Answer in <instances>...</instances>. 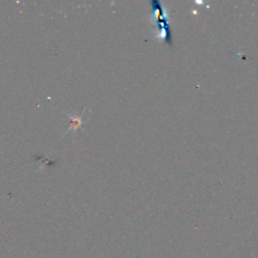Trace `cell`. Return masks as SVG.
Returning a JSON list of instances; mask_svg holds the SVG:
<instances>
[{"instance_id":"6da1fadb","label":"cell","mask_w":258,"mask_h":258,"mask_svg":"<svg viewBox=\"0 0 258 258\" xmlns=\"http://www.w3.org/2000/svg\"><path fill=\"white\" fill-rule=\"evenodd\" d=\"M150 4L152 5V9L154 13L155 26H156V32L158 33V38L168 44H171V34H170L169 27L165 21V14H164L163 8L161 7L158 1H151Z\"/></svg>"},{"instance_id":"7a4b0ae2","label":"cell","mask_w":258,"mask_h":258,"mask_svg":"<svg viewBox=\"0 0 258 258\" xmlns=\"http://www.w3.org/2000/svg\"><path fill=\"white\" fill-rule=\"evenodd\" d=\"M67 115L70 117V127H69V129L64 132V133H68L69 131H76L79 127H80V125L82 124V120H83V115H81V116H77V115H75V114H70V113H67Z\"/></svg>"}]
</instances>
